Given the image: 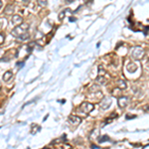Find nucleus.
Returning a JSON list of instances; mask_svg holds the SVG:
<instances>
[{
	"label": "nucleus",
	"instance_id": "12",
	"mask_svg": "<svg viewBox=\"0 0 149 149\" xmlns=\"http://www.w3.org/2000/svg\"><path fill=\"white\" fill-rule=\"evenodd\" d=\"M30 39V34L28 33V32H25V33H23L22 35H20L18 37V40L20 41H26V40H29Z\"/></svg>",
	"mask_w": 149,
	"mask_h": 149
},
{
	"label": "nucleus",
	"instance_id": "2",
	"mask_svg": "<svg viewBox=\"0 0 149 149\" xmlns=\"http://www.w3.org/2000/svg\"><path fill=\"white\" fill-rule=\"evenodd\" d=\"M28 28H29V25L28 24H21V25H19V26H16V27L14 28V29L12 30V32H11V34L14 37H16V38H18L19 36L20 35H22L23 33H25V32H27V30H28Z\"/></svg>",
	"mask_w": 149,
	"mask_h": 149
},
{
	"label": "nucleus",
	"instance_id": "10",
	"mask_svg": "<svg viewBox=\"0 0 149 149\" xmlns=\"http://www.w3.org/2000/svg\"><path fill=\"white\" fill-rule=\"evenodd\" d=\"M12 77H13V74H12L11 71H7V72H6L5 74L3 75V81L4 82L10 81V80L12 79Z\"/></svg>",
	"mask_w": 149,
	"mask_h": 149
},
{
	"label": "nucleus",
	"instance_id": "14",
	"mask_svg": "<svg viewBox=\"0 0 149 149\" xmlns=\"http://www.w3.org/2000/svg\"><path fill=\"white\" fill-rule=\"evenodd\" d=\"M98 71V76H99V77H105V76H107V72H105V69H103L102 66H99Z\"/></svg>",
	"mask_w": 149,
	"mask_h": 149
},
{
	"label": "nucleus",
	"instance_id": "22",
	"mask_svg": "<svg viewBox=\"0 0 149 149\" xmlns=\"http://www.w3.org/2000/svg\"><path fill=\"white\" fill-rule=\"evenodd\" d=\"M112 119H113V117H109V118H107V119L105 120V124H109V123H111V121H112Z\"/></svg>",
	"mask_w": 149,
	"mask_h": 149
},
{
	"label": "nucleus",
	"instance_id": "16",
	"mask_svg": "<svg viewBox=\"0 0 149 149\" xmlns=\"http://www.w3.org/2000/svg\"><path fill=\"white\" fill-rule=\"evenodd\" d=\"M112 94H113V96H115V98H119V96H121V90H119V88H116V90H113V92H112Z\"/></svg>",
	"mask_w": 149,
	"mask_h": 149
},
{
	"label": "nucleus",
	"instance_id": "7",
	"mask_svg": "<svg viewBox=\"0 0 149 149\" xmlns=\"http://www.w3.org/2000/svg\"><path fill=\"white\" fill-rule=\"evenodd\" d=\"M126 69L129 73L133 74V73H135L137 71V65L134 64V63H128L126 66Z\"/></svg>",
	"mask_w": 149,
	"mask_h": 149
},
{
	"label": "nucleus",
	"instance_id": "6",
	"mask_svg": "<svg viewBox=\"0 0 149 149\" xmlns=\"http://www.w3.org/2000/svg\"><path fill=\"white\" fill-rule=\"evenodd\" d=\"M11 22L14 26H19L23 23V18L20 16V15H14L11 19Z\"/></svg>",
	"mask_w": 149,
	"mask_h": 149
},
{
	"label": "nucleus",
	"instance_id": "18",
	"mask_svg": "<svg viewBox=\"0 0 149 149\" xmlns=\"http://www.w3.org/2000/svg\"><path fill=\"white\" fill-rule=\"evenodd\" d=\"M37 3L41 7H46L48 4V0H37Z\"/></svg>",
	"mask_w": 149,
	"mask_h": 149
},
{
	"label": "nucleus",
	"instance_id": "3",
	"mask_svg": "<svg viewBox=\"0 0 149 149\" xmlns=\"http://www.w3.org/2000/svg\"><path fill=\"white\" fill-rule=\"evenodd\" d=\"M94 105L90 102H83L81 105H80V111L85 114L90 113V112L94 111Z\"/></svg>",
	"mask_w": 149,
	"mask_h": 149
},
{
	"label": "nucleus",
	"instance_id": "23",
	"mask_svg": "<svg viewBox=\"0 0 149 149\" xmlns=\"http://www.w3.org/2000/svg\"><path fill=\"white\" fill-rule=\"evenodd\" d=\"M62 149H73V147L71 145H69V144H64L62 146Z\"/></svg>",
	"mask_w": 149,
	"mask_h": 149
},
{
	"label": "nucleus",
	"instance_id": "27",
	"mask_svg": "<svg viewBox=\"0 0 149 149\" xmlns=\"http://www.w3.org/2000/svg\"><path fill=\"white\" fill-rule=\"evenodd\" d=\"M75 21H76L75 17H70V22H75Z\"/></svg>",
	"mask_w": 149,
	"mask_h": 149
},
{
	"label": "nucleus",
	"instance_id": "25",
	"mask_svg": "<svg viewBox=\"0 0 149 149\" xmlns=\"http://www.w3.org/2000/svg\"><path fill=\"white\" fill-rule=\"evenodd\" d=\"M125 117H126V119H132V118H135V115H133V116L126 115V116H125Z\"/></svg>",
	"mask_w": 149,
	"mask_h": 149
},
{
	"label": "nucleus",
	"instance_id": "1",
	"mask_svg": "<svg viewBox=\"0 0 149 149\" xmlns=\"http://www.w3.org/2000/svg\"><path fill=\"white\" fill-rule=\"evenodd\" d=\"M145 56V51L142 47L140 46H137V47H134L132 50V53H131V57L133 58L134 60H137V61H140L142 60Z\"/></svg>",
	"mask_w": 149,
	"mask_h": 149
},
{
	"label": "nucleus",
	"instance_id": "11",
	"mask_svg": "<svg viewBox=\"0 0 149 149\" xmlns=\"http://www.w3.org/2000/svg\"><path fill=\"white\" fill-rule=\"evenodd\" d=\"M68 13H71V10L70 9H65V10H63V11H61L59 13V20H63V19L66 17V15L68 14Z\"/></svg>",
	"mask_w": 149,
	"mask_h": 149
},
{
	"label": "nucleus",
	"instance_id": "21",
	"mask_svg": "<svg viewBox=\"0 0 149 149\" xmlns=\"http://www.w3.org/2000/svg\"><path fill=\"white\" fill-rule=\"evenodd\" d=\"M5 41V35L3 33H0V45H2Z\"/></svg>",
	"mask_w": 149,
	"mask_h": 149
},
{
	"label": "nucleus",
	"instance_id": "24",
	"mask_svg": "<svg viewBox=\"0 0 149 149\" xmlns=\"http://www.w3.org/2000/svg\"><path fill=\"white\" fill-rule=\"evenodd\" d=\"M17 66H19V68H22L23 66H24V63H17Z\"/></svg>",
	"mask_w": 149,
	"mask_h": 149
},
{
	"label": "nucleus",
	"instance_id": "13",
	"mask_svg": "<svg viewBox=\"0 0 149 149\" xmlns=\"http://www.w3.org/2000/svg\"><path fill=\"white\" fill-rule=\"evenodd\" d=\"M107 80L105 79V77H99L98 76V78H96V83L99 84V85H105V84H107Z\"/></svg>",
	"mask_w": 149,
	"mask_h": 149
},
{
	"label": "nucleus",
	"instance_id": "26",
	"mask_svg": "<svg viewBox=\"0 0 149 149\" xmlns=\"http://www.w3.org/2000/svg\"><path fill=\"white\" fill-rule=\"evenodd\" d=\"M144 35H145V36L148 35V27H146L145 30H144Z\"/></svg>",
	"mask_w": 149,
	"mask_h": 149
},
{
	"label": "nucleus",
	"instance_id": "5",
	"mask_svg": "<svg viewBox=\"0 0 149 149\" xmlns=\"http://www.w3.org/2000/svg\"><path fill=\"white\" fill-rule=\"evenodd\" d=\"M128 101H129V99H128V98H126V96H119V98H117V103H118V105H119L120 109L126 107L127 105H128Z\"/></svg>",
	"mask_w": 149,
	"mask_h": 149
},
{
	"label": "nucleus",
	"instance_id": "4",
	"mask_svg": "<svg viewBox=\"0 0 149 149\" xmlns=\"http://www.w3.org/2000/svg\"><path fill=\"white\" fill-rule=\"evenodd\" d=\"M69 122H70L71 125H74V126H77L82 122V118L78 115H70L69 116Z\"/></svg>",
	"mask_w": 149,
	"mask_h": 149
},
{
	"label": "nucleus",
	"instance_id": "28",
	"mask_svg": "<svg viewBox=\"0 0 149 149\" xmlns=\"http://www.w3.org/2000/svg\"><path fill=\"white\" fill-rule=\"evenodd\" d=\"M23 2H25V3H28V2H30V0H22Z\"/></svg>",
	"mask_w": 149,
	"mask_h": 149
},
{
	"label": "nucleus",
	"instance_id": "29",
	"mask_svg": "<svg viewBox=\"0 0 149 149\" xmlns=\"http://www.w3.org/2000/svg\"><path fill=\"white\" fill-rule=\"evenodd\" d=\"M1 7H2V1L0 0V8H1Z\"/></svg>",
	"mask_w": 149,
	"mask_h": 149
},
{
	"label": "nucleus",
	"instance_id": "17",
	"mask_svg": "<svg viewBox=\"0 0 149 149\" xmlns=\"http://www.w3.org/2000/svg\"><path fill=\"white\" fill-rule=\"evenodd\" d=\"M13 12H14V6L13 5H8L7 7L5 8L6 14H12Z\"/></svg>",
	"mask_w": 149,
	"mask_h": 149
},
{
	"label": "nucleus",
	"instance_id": "30",
	"mask_svg": "<svg viewBox=\"0 0 149 149\" xmlns=\"http://www.w3.org/2000/svg\"><path fill=\"white\" fill-rule=\"evenodd\" d=\"M44 149H50V148H44Z\"/></svg>",
	"mask_w": 149,
	"mask_h": 149
},
{
	"label": "nucleus",
	"instance_id": "9",
	"mask_svg": "<svg viewBox=\"0 0 149 149\" xmlns=\"http://www.w3.org/2000/svg\"><path fill=\"white\" fill-rule=\"evenodd\" d=\"M116 85H117V88H119V90H125L127 87V85H126V83L123 81V80H118L117 81V83H116Z\"/></svg>",
	"mask_w": 149,
	"mask_h": 149
},
{
	"label": "nucleus",
	"instance_id": "8",
	"mask_svg": "<svg viewBox=\"0 0 149 149\" xmlns=\"http://www.w3.org/2000/svg\"><path fill=\"white\" fill-rule=\"evenodd\" d=\"M111 98H105L102 101H101V103H100L101 109H109V105H111Z\"/></svg>",
	"mask_w": 149,
	"mask_h": 149
},
{
	"label": "nucleus",
	"instance_id": "15",
	"mask_svg": "<svg viewBox=\"0 0 149 149\" xmlns=\"http://www.w3.org/2000/svg\"><path fill=\"white\" fill-rule=\"evenodd\" d=\"M98 131L96 129H94L92 132L90 134V139H98Z\"/></svg>",
	"mask_w": 149,
	"mask_h": 149
},
{
	"label": "nucleus",
	"instance_id": "20",
	"mask_svg": "<svg viewBox=\"0 0 149 149\" xmlns=\"http://www.w3.org/2000/svg\"><path fill=\"white\" fill-rule=\"evenodd\" d=\"M105 141H109V137L107 136V135H103V136H101L98 139L99 143H102V142H105Z\"/></svg>",
	"mask_w": 149,
	"mask_h": 149
},
{
	"label": "nucleus",
	"instance_id": "19",
	"mask_svg": "<svg viewBox=\"0 0 149 149\" xmlns=\"http://www.w3.org/2000/svg\"><path fill=\"white\" fill-rule=\"evenodd\" d=\"M7 25V20L5 18H0V28H4Z\"/></svg>",
	"mask_w": 149,
	"mask_h": 149
}]
</instances>
